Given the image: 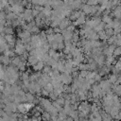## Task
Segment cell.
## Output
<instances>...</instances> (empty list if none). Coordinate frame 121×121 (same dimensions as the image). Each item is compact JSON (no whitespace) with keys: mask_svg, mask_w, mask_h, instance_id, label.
<instances>
[{"mask_svg":"<svg viewBox=\"0 0 121 121\" xmlns=\"http://www.w3.org/2000/svg\"><path fill=\"white\" fill-rule=\"evenodd\" d=\"M55 41L58 43L64 42V38H63L62 34L61 33H55Z\"/></svg>","mask_w":121,"mask_h":121,"instance_id":"obj_27","label":"cell"},{"mask_svg":"<svg viewBox=\"0 0 121 121\" xmlns=\"http://www.w3.org/2000/svg\"><path fill=\"white\" fill-rule=\"evenodd\" d=\"M76 27H77L76 26H74L73 24H71V25H69V26H68V27H67L66 29H68V30H70V31H73V32H74V31L76 30Z\"/></svg>","mask_w":121,"mask_h":121,"instance_id":"obj_50","label":"cell"},{"mask_svg":"<svg viewBox=\"0 0 121 121\" xmlns=\"http://www.w3.org/2000/svg\"><path fill=\"white\" fill-rule=\"evenodd\" d=\"M49 98H50L52 101H54V100H56V99L58 98V95H57L54 92H50V94H49Z\"/></svg>","mask_w":121,"mask_h":121,"instance_id":"obj_43","label":"cell"},{"mask_svg":"<svg viewBox=\"0 0 121 121\" xmlns=\"http://www.w3.org/2000/svg\"><path fill=\"white\" fill-rule=\"evenodd\" d=\"M105 26H106V23H104L103 21H101L96 26H95V30L96 32H98V31H100V30L105 29Z\"/></svg>","mask_w":121,"mask_h":121,"instance_id":"obj_20","label":"cell"},{"mask_svg":"<svg viewBox=\"0 0 121 121\" xmlns=\"http://www.w3.org/2000/svg\"><path fill=\"white\" fill-rule=\"evenodd\" d=\"M61 29L60 28V26H57V27H54V32L55 33H61Z\"/></svg>","mask_w":121,"mask_h":121,"instance_id":"obj_52","label":"cell"},{"mask_svg":"<svg viewBox=\"0 0 121 121\" xmlns=\"http://www.w3.org/2000/svg\"><path fill=\"white\" fill-rule=\"evenodd\" d=\"M112 15L114 16V18H118V19H121V6L118 5L116 6L113 9H112Z\"/></svg>","mask_w":121,"mask_h":121,"instance_id":"obj_9","label":"cell"},{"mask_svg":"<svg viewBox=\"0 0 121 121\" xmlns=\"http://www.w3.org/2000/svg\"><path fill=\"white\" fill-rule=\"evenodd\" d=\"M87 4H89V5H91V6H95V5H98V2H97V0H87V2H86Z\"/></svg>","mask_w":121,"mask_h":121,"instance_id":"obj_47","label":"cell"},{"mask_svg":"<svg viewBox=\"0 0 121 121\" xmlns=\"http://www.w3.org/2000/svg\"><path fill=\"white\" fill-rule=\"evenodd\" d=\"M113 56H115L116 58L121 56V46H116L114 51H113Z\"/></svg>","mask_w":121,"mask_h":121,"instance_id":"obj_30","label":"cell"},{"mask_svg":"<svg viewBox=\"0 0 121 121\" xmlns=\"http://www.w3.org/2000/svg\"><path fill=\"white\" fill-rule=\"evenodd\" d=\"M31 33H32V34H39V33H40V26H34L31 28Z\"/></svg>","mask_w":121,"mask_h":121,"instance_id":"obj_36","label":"cell"},{"mask_svg":"<svg viewBox=\"0 0 121 121\" xmlns=\"http://www.w3.org/2000/svg\"><path fill=\"white\" fill-rule=\"evenodd\" d=\"M44 88H45L47 91H49V92H53V91H54V86H53L52 82H48V83L45 85Z\"/></svg>","mask_w":121,"mask_h":121,"instance_id":"obj_37","label":"cell"},{"mask_svg":"<svg viewBox=\"0 0 121 121\" xmlns=\"http://www.w3.org/2000/svg\"><path fill=\"white\" fill-rule=\"evenodd\" d=\"M81 10H82L86 15H91V12H92V6L89 5V4H87V3H84V4H82Z\"/></svg>","mask_w":121,"mask_h":121,"instance_id":"obj_6","label":"cell"},{"mask_svg":"<svg viewBox=\"0 0 121 121\" xmlns=\"http://www.w3.org/2000/svg\"><path fill=\"white\" fill-rule=\"evenodd\" d=\"M119 26H121V19L114 18L113 19V28L114 27H119Z\"/></svg>","mask_w":121,"mask_h":121,"instance_id":"obj_31","label":"cell"},{"mask_svg":"<svg viewBox=\"0 0 121 121\" xmlns=\"http://www.w3.org/2000/svg\"><path fill=\"white\" fill-rule=\"evenodd\" d=\"M101 18H102V21L104 22V23H106V24H110L113 19H112V13H111L110 15H105V14H103L102 16H101Z\"/></svg>","mask_w":121,"mask_h":121,"instance_id":"obj_14","label":"cell"},{"mask_svg":"<svg viewBox=\"0 0 121 121\" xmlns=\"http://www.w3.org/2000/svg\"><path fill=\"white\" fill-rule=\"evenodd\" d=\"M105 31H106V34L108 35V37H111V36L114 35V30H113L112 27H108V28L105 29Z\"/></svg>","mask_w":121,"mask_h":121,"instance_id":"obj_32","label":"cell"},{"mask_svg":"<svg viewBox=\"0 0 121 121\" xmlns=\"http://www.w3.org/2000/svg\"><path fill=\"white\" fill-rule=\"evenodd\" d=\"M21 60H22L21 57H20L19 55H16L15 57L11 58V64H12V65H14V66H18V65H19V63L21 62Z\"/></svg>","mask_w":121,"mask_h":121,"instance_id":"obj_15","label":"cell"},{"mask_svg":"<svg viewBox=\"0 0 121 121\" xmlns=\"http://www.w3.org/2000/svg\"><path fill=\"white\" fill-rule=\"evenodd\" d=\"M89 40H100V39H99V35H98V33H97L96 31H95V32L89 37Z\"/></svg>","mask_w":121,"mask_h":121,"instance_id":"obj_34","label":"cell"},{"mask_svg":"<svg viewBox=\"0 0 121 121\" xmlns=\"http://www.w3.org/2000/svg\"><path fill=\"white\" fill-rule=\"evenodd\" d=\"M0 60H1V62H2L3 64H5L6 66H8V65H9V64L11 63V58H10L9 56H6V55H4V54L1 56Z\"/></svg>","mask_w":121,"mask_h":121,"instance_id":"obj_10","label":"cell"},{"mask_svg":"<svg viewBox=\"0 0 121 121\" xmlns=\"http://www.w3.org/2000/svg\"><path fill=\"white\" fill-rule=\"evenodd\" d=\"M71 24H72V21L69 19V17H65L64 19H62L60 21V24L59 26H60V28L61 30H63V29H66L68 27V26L71 25Z\"/></svg>","mask_w":121,"mask_h":121,"instance_id":"obj_4","label":"cell"},{"mask_svg":"<svg viewBox=\"0 0 121 121\" xmlns=\"http://www.w3.org/2000/svg\"><path fill=\"white\" fill-rule=\"evenodd\" d=\"M88 70H81V71H79V75L78 76H80V77H82V78H86L87 77V75H88Z\"/></svg>","mask_w":121,"mask_h":121,"instance_id":"obj_44","label":"cell"},{"mask_svg":"<svg viewBox=\"0 0 121 121\" xmlns=\"http://www.w3.org/2000/svg\"><path fill=\"white\" fill-rule=\"evenodd\" d=\"M32 5L33 6H36V5H40V0H32Z\"/></svg>","mask_w":121,"mask_h":121,"instance_id":"obj_53","label":"cell"},{"mask_svg":"<svg viewBox=\"0 0 121 121\" xmlns=\"http://www.w3.org/2000/svg\"><path fill=\"white\" fill-rule=\"evenodd\" d=\"M38 82L40 83V85H41L43 88H44V87H45V85L47 84V83H46V82H45V81H44V80H43L42 78H40L38 79Z\"/></svg>","mask_w":121,"mask_h":121,"instance_id":"obj_46","label":"cell"},{"mask_svg":"<svg viewBox=\"0 0 121 121\" xmlns=\"http://www.w3.org/2000/svg\"><path fill=\"white\" fill-rule=\"evenodd\" d=\"M60 21H61V20L59 19V18H57V19H55V20H52V21H51V24H50V26H52L53 28L59 26L60 24Z\"/></svg>","mask_w":121,"mask_h":121,"instance_id":"obj_25","label":"cell"},{"mask_svg":"<svg viewBox=\"0 0 121 121\" xmlns=\"http://www.w3.org/2000/svg\"><path fill=\"white\" fill-rule=\"evenodd\" d=\"M5 33L6 34H14V27L12 26H7L5 27Z\"/></svg>","mask_w":121,"mask_h":121,"instance_id":"obj_26","label":"cell"},{"mask_svg":"<svg viewBox=\"0 0 121 121\" xmlns=\"http://www.w3.org/2000/svg\"><path fill=\"white\" fill-rule=\"evenodd\" d=\"M56 52H57V50H55V49H53V48H50V49L48 50V54H49L50 57H52Z\"/></svg>","mask_w":121,"mask_h":121,"instance_id":"obj_51","label":"cell"},{"mask_svg":"<svg viewBox=\"0 0 121 121\" xmlns=\"http://www.w3.org/2000/svg\"><path fill=\"white\" fill-rule=\"evenodd\" d=\"M58 42H56V41H54V42H52V43H50L49 44H50V48H53V49H55V50H58Z\"/></svg>","mask_w":121,"mask_h":121,"instance_id":"obj_42","label":"cell"},{"mask_svg":"<svg viewBox=\"0 0 121 121\" xmlns=\"http://www.w3.org/2000/svg\"><path fill=\"white\" fill-rule=\"evenodd\" d=\"M26 100H27V102H32V103H33V101H34V99H35V97H36L35 95L32 94V93H30V92H26Z\"/></svg>","mask_w":121,"mask_h":121,"instance_id":"obj_23","label":"cell"},{"mask_svg":"<svg viewBox=\"0 0 121 121\" xmlns=\"http://www.w3.org/2000/svg\"><path fill=\"white\" fill-rule=\"evenodd\" d=\"M55 41V33H53V34H48L47 35V42L50 43H52V42H54Z\"/></svg>","mask_w":121,"mask_h":121,"instance_id":"obj_39","label":"cell"},{"mask_svg":"<svg viewBox=\"0 0 121 121\" xmlns=\"http://www.w3.org/2000/svg\"><path fill=\"white\" fill-rule=\"evenodd\" d=\"M29 77H30L29 72H27V71L21 72V77H20V78L22 79V81H25V80H29Z\"/></svg>","mask_w":121,"mask_h":121,"instance_id":"obj_18","label":"cell"},{"mask_svg":"<svg viewBox=\"0 0 121 121\" xmlns=\"http://www.w3.org/2000/svg\"><path fill=\"white\" fill-rule=\"evenodd\" d=\"M63 109H64V111L66 112V113L69 114V112L72 111V109H71V104H70V105H64V106H63Z\"/></svg>","mask_w":121,"mask_h":121,"instance_id":"obj_45","label":"cell"},{"mask_svg":"<svg viewBox=\"0 0 121 121\" xmlns=\"http://www.w3.org/2000/svg\"><path fill=\"white\" fill-rule=\"evenodd\" d=\"M67 113L66 112L64 111V109L62 108L60 111H59V120H66L67 118Z\"/></svg>","mask_w":121,"mask_h":121,"instance_id":"obj_17","label":"cell"},{"mask_svg":"<svg viewBox=\"0 0 121 121\" xmlns=\"http://www.w3.org/2000/svg\"><path fill=\"white\" fill-rule=\"evenodd\" d=\"M64 47H65L64 42H60V43H58V50H59V51H63Z\"/></svg>","mask_w":121,"mask_h":121,"instance_id":"obj_41","label":"cell"},{"mask_svg":"<svg viewBox=\"0 0 121 121\" xmlns=\"http://www.w3.org/2000/svg\"><path fill=\"white\" fill-rule=\"evenodd\" d=\"M81 2L84 4V3H86V2H87V0H81Z\"/></svg>","mask_w":121,"mask_h":121,"instance_id":"obj_54","label":"cell"},{"mask_svg":"<svg viewBox=\"0 0 121 121\" xmlns=\"http://www.w3.org/2000/svg\"><path fill=\"white\" fill-rule=\"evenodd\" d=\"M39 14H40V11H39L38 9H34V8H33V9H32V15L34 16V18H35V17H37Z\"/></svg>","mask_w":121,"mask_h":121,"instance_id":"obj_49","label":"cell"},{"mask_svg":"<svg viewBox=\"0 0 121 121\" xmlns=\"http://www.w3.org/2000/svg\"><path fill=\"white\" fill-rule=\"evenodd\" d=\"M5 38H6V40H7V42L9 43H15V42H16V38H15V36H14V34H6L5 35Z\"/></svg>","mask_w":121,"mask_h":121,"instance_id":"obj_12","label":"cell"},{"mask_svg":"<svg viewBox=\"0 0 121 121\" xmlns=\"http://www.w3.org/2000/svg\"><path fill=\"white\" fill-rule=\"evenodd\" d=\"M61 34L64 38V42H72V38H73V35H74L73 31H70L68 29H63L61 31Z\"/></svg>","mask_w":121,"mask_h":121,"instance_id":"obj_3","label":"cell"},{"mask_svg":"<svg viewBox=\"0 0 121 121\" xmlns=\"http://www.w3.org/2000/svg\"><path fill=\"white\" fill-rule=\"evenodd\" d=\"M44 66H45V62L43 60H40L35 65L32 66V68H33L34 71H43V69Z\"/></svg>","mask_w":121,"mask_h":121,"instance_id":"obj_5","label":"cell"},{"mask_svg":"<svg viewBox=\"0 0 121 121\" xmlns=\"http://www.w3.org/2000/svg\"><path fill=\"white\" fill-rule=\"evenodd\" d=\"M20 1H21V0H20Z\"/></svg>","mask_w":121,"mask_h":121,"instance_id":"obj_56","label":"cell"},{"mask_svg":"<svg viewBox=\"0 0 121 121\" xmlns=\"http://www.w3.org/2000/svg\"><path fill=\"white\" fill-rule=\"evenodd\" d=\"M114 44L116 46H121V33L117 34V38H116V41H115Z\"/></svg>","mask_w":121,"mask_h":121,"instance_id":"obj_38","label":"cell"},{"mask_svg":"<svg viewBox=\"0 0 121 121\" xmlns=\"http://www.w3.org/2000/svg\"><path fill=\"white\" fill-rule=\"evenodd\" d=\"M26 1H27L28 3H31V2H32V0H26Z\"/></svg>","mask_w":121,"mask_h":121,"instance_id":"obj_55","label":"cell"},{"mask_svg":"<svg viewBox=\"0 0 121 121\" xmlns=\"http://www.w3.org/2000/svg\"><path fill=\"white\" fill-rule=\"evenodd\" d=\"M117 78H118V76L117 75H115V74H109V77H108V79L111 81V83H112V84H114V83H116V81H117Z\"/></svg>","mask_w":121,"mask_h":121,"instance_id":"obj_22","label":"cell"},{"mask_svg":"<svg viewBox=\"0 0 121 121\" xmlns=\"http://www.w3.org/2000/svg\"><path fill=\"white\" fill-rule=\"evenodd\" d=\"M116 38H117V35H115V34L112 35V36H111V37H109L108 40H107L108 43L109 44H113L115 43V41H116Z\"/></svg>","mask_w":121,"mask_h":121,"instance_id":"obj_28","label":"cell"},{"mask_svg":"<svg viewBox=\"0 0 121 121\" xmlns=\"http://www.w3.org/2000/svg\"><path fill=\"white\" fill-rule=\"evenodd\" d=\"M56 101H57L59 104H60L61 106H64V104H65V98H64L62 95L58 96V98L56 99Z\"/></svg>","mask_w":121,"mask_h":121,"instance_id":"obj_33","label":"cell"},{"mask_svg":"<svg viewBox=\"0 0 121 121\" xmlns=\"http://www.w3.org/2000/svg\"><path fill=\"white\" fill-rule=\"evenodd\" d=\"M44 30H45V32H46L47 35H48V34H53V33H55V32H54V28H53L52 26H47V27H45Z\"/></svg>","mask_w":121,"mask_h":121,"instance_id":"obj_40","label":"cell"},{"mask_svg":"<svg viewBox=\"0 0 121 121\" xmlns=\"http://www.w3.org/2000/svg\"><path fill=\"white\" fill-rule=\"evenodd\" d=\"M95 60L97 62L98 66H103L105 64V60H106V56L104 54H101L100 56L95 58Z\"/></svg>","mask_w":121,"mask_h":121,"instance_id":"obj_8","label":"cell"},{"mask_svg":"<svg viewBox=\"0 0 121 121\" xmlns=\"http://www.w3.org/2000/svg\"><path fill=\"white\" fill-rule=\"evenodd\" d=\"M98 84H99L100 88L103 89V90H105L106 92L112 90V83H111V81H110L108 78H106V79H102L100 82H98Z\"/></svg>","mask_w":121,"mask_h":121,"instance_id":"obj_1","label":"cell"},{"mask_svg":"<svg viewBox=\"0 0 121 121\" xmlns=\"http://www.w3.org/2000/svg\"><path fill=\"white\" fill-rule=\"evenodd\" d=\"M17 108H18V112H23V113H26L27 112V111L26 109V106H25V103H23V102L19 103Z\"/></svg>","mask_w":121,"mask_h":121,"instance_id":"obj_19","label":"cell"},{"mask_svg":"<svg viewBox=\"0 0 121 121\" xmlns=\"http://www.w3.org/2000/svg\"><path fill=\"white\" fill-rule=\"evenodd\" d=\"M40 60L36 57V56H33V55H29L28 59H27V65L28 66H33L35 65Z\"/></svg>","mask_w":121,"mask_h":121,"instance_id":"obj_7","label":"cell"},{"mask_svg":"<svg viewBox=\"0 0 121 121\" xmlns=\"http://www.w3.org/2000/svg\"><path fill=\"white\" fill-rule=\"evenodd\" d=\"M98 33V35H99V39L101 40V41H104V40H108V35L106 34V31H105V29H103V30H100V31H98L97 32Z\"/></svg>","mask_w":121,"mask_h":121,"instance_id":"obj_21","label":"cell"},{"mask_svg":"<svg viewBox=\"0 0 121 121\" xmlns=\"http://www.w3.org/2000/svg\"><path fill=\"white\" fill-rule=\"evenodd\" d=\"M95 80L96 82H100V81L102 80V76H101V75H99V74L97 73V74L95 76Z\"/></svg>","mask_w":121,"mask_h":121,"instance_id":"obj_48","label":"cell"},{"mask_svg":"<svg viewBox=\"0 0 121 121\" xmlns=\"http://www.w3.org/2000/svg\"><path fill=\"white\" fill-rule=\"evenodd\" d=\"M52 67L50 66V65H48V64H45V66L43 67V73H46V74H51V72H52Z\"/></svg>","mask_w":121,"mask_h":121,"instance_id":"obj_29","label":"cell"},{"mask_svg":"<svg viewBox=\"0 0 121 121\" xmlns=\"http://www.w3.org/2000/svg\"><path fill=\"white\" fill-rule=\"evenodd\" d=\"M61 75V82L63 84H71L74 80V78L72 77V74H66V73H60Z\"/></svg>","mask_w":121,"mask_h":121,"instance_id":"obj_2","label":"cell"},{"mask_svg":"<svg viewBox=\"0 0 121 121\" xmlns=\"http://www.w3.org/2000/svg\"><path fill=\"white\" fill-rule=\"evenodd\" d=\"M81 12H82V10H80V9H78V10H74L73 12H72V14L69 16V19L73 22V21H76L79 16H80V14H81Z\"/></svg>","mask_w":121,"mask_h":121,"instance_id":"obj_11","label":"cell"},{"mask_svg":"<svg viewBox=\"0 0 121 121\" xmlns=\"http://www.w3.org/2000/svg\"><path fill=\"white\" fill-rule=\"evenodd\" d=\"M18 18V14L15 13L14 11H10L9 13H7V20H10V21H13L15 19Z\"/></svg>","mask_w":121,"mask_h":121,"instance_id":"obj_16","label":"cell"},{"mask_svg":"<svg viewBox=\"0 0 121 121\" xmlns=\"http://www.w3.org/2000/svg\"><path fill=\"white\" fill-rule=\"evenodd\" d=\"M26 65H27V60H22L21 62L19 63L18 65V68L21 72H24V71H26Z\"/></svg>","mask_w":121,"mask_h":121,"instance_id":"obj_13","label":"cell"},{"mask_svg":"<svg viewBox=\"0 0 121 121\" xmlns=\"http://www.w3.org/2000/svg\"><path fill=\"white\" fill-rule=\"evenodd\" d=\"M49 94H50V92L47 91L45 88H43L42 91H41V96H44V97H46V96H49Z\"/></svg>","mask_w":121,"mask_h":121,"instance_id":"obj_35","label":"cell"},{"mask_svg":"<svg viewBox=\"0 0 121 121\" xmlns=\"http://www.w3.org/2000/svg\"><path fill=\"white\" fill-rule=\"evenodd\" d=\"M42 117H43V120H51V113L46 111H43L42 112Z\"/></svg>","mask_w":121,"mask_h":121,"instance_id":"obj_24","label":"cell"}]
</instances>
